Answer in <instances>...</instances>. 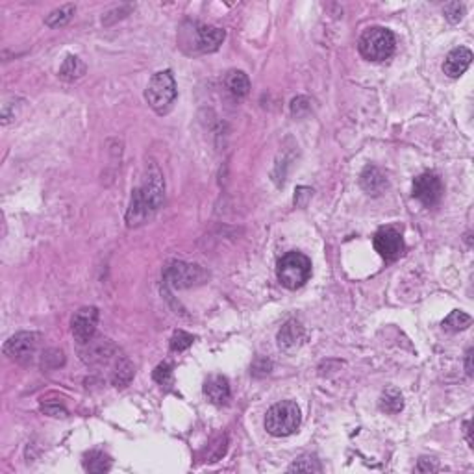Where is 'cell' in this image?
Masks as SVG:
<instances>
[{"instance_id": "9a60e30c", "label": "cell", "mask_w": 474, "mask_h": 474, "mask_svg": "<svg viewBox=\"0 0 474 474\" xmlns=\"http://www.w3.org/2000/svg\"><path fill=\"white\" fill-rule=\"evenodd\" d=\"M359 183H361V188L369 193V195H382L383 191L387 189V178L383 177V172L380 169H376V167H365V170L361 172V177H359Z\"/></svg>"}, {"instance_id": "2e32d148", "label": "cell", "mask_w": 474, "mask_h": 474, "mask_svg": "<svg viewBox=\"0 0 474 474\" xmlns=\"http://www.w3.org/2000/svg\"><path fill=\"white\" fill-rule=\"evenodd\" d=\"M85 347L82 350V359L87 361V363H102V361H108V358L111 356V343L108 339H100V341H87Z\"/></svg>"}, {"instance_id": "9c48e42d", "label": "cell", "mask_w": 474, "mask_h": 474, "mask_svg": "<svg viewBox=\"0 0 474 474\" xmlns=\"http://www.w3.org/2000/svg\"><path fill=\"white\" fill-rule=\"evenodd\" d=\"M374 250L385 262H395L404 252V239L395 228H382L374 234L372 239Z\"/></svg>"}, {"instance_id": "3957f363", "label": "cell", "mask_w": 474, "mask_h": 474, "mask_svg": "<svg viewBox=\"0 0 474 474\" xmlns=\"http://www.w3.org/2000/svg\"><path fill=\"white\" fill-rule=\"evenodd\" d=\"M300 426V409L295 402L286 400L274 404L265 415V430L274 438H287Z\"/></svg>"}, {"instance_id": "7402d4cb", "label": "cell", "mask_w": 474, "mask_h": 474, "mask_svg": "<svg viewBox=\"0 0 474 474\" xmlns=\"http://www.w3.org/2000/svg\"><path fill=\"white\" fill-rule=\"evenodd\" d=\"M471 324H473V317L456 310L444 319L443 328L449 330V332H462V330H467Z\"/></svg>"}, {"instance_id": "cb8c5ba5", "label": "cell", "mask_w": 474, "mask_h": 474, "mask_svg": "<svg viewBox=\"0 0 474 474\" xmlns=\"http://www.w3.org/2000/svg\"><path fill=\"white\" fill-rule=\"evenodd\" d=\"M287 471H289V473H321L322 467L321 463H319V460H315V458L311 456H304L293 463Z\"/></svg>"}, {"instance_id": "6da1fadb", "label": "cell", "mask_w": 474, "mask_h": 474, "mask_svg": "<svg viewBox=\"0 0 474 474\" xmlns=\"http://www.w3.org/2000/svg\"><path fill=\"white\" fill-rule=\"evenodd\" d=\"M163 199V174L158 169V165L150 163V167L146 169L145 178H143V183L137 189H134V193H132V201H130V207L126 212V225L139 226L146 223L161 207Z\"/></svg>"}, {"instance_id": "4316f807", "label": "cell", "mask_w": 474, "mask_h": 474, "mask_svg": "<svg viewBox=\"0 0 474 474\" xmlns=\"http://www.w3.org/2000/svg\"><path fill=\"white\" fill-rule=\"evenodd\" d=\"M154 380L161 385V387H170L172 383V369L169 363H159L154 371Z\"/></svg>"}, {"instance_id": "8fae6325", "label": "cell", "mask_w": 474, "mask_h": 474, "mask_svg": "<svg viewBox=\"0 0 474 474\" xmlns=\"http://www.w3.org/2000/svg\"><path fill=\"white\" fill-rule=\"evenodd\" d=\"M225 30L217 26L195 25V49L199 52H215L225 41Z\"/></svg>"}, {"instance_id": "f546056e", "label": "cell", "mask_w": 474, "mask_h": 474, "mask_svg": "<svg viewBox=\"0 0 474 474\" xmlns=\"http://www.w3.org/2000/svg\"><path fill=\"white\" fill-rule=\"evenodd\" d=\"M465 371L469 376H473V348H469L465 354Z\"/></svg>"}, {"instance_id": "d6986e66", "label": "cell", "mask_w": 474, "mask_h": 474, "mask_svg": "<svg viewBox=\"0 0 474 474\" xmlns=\"http://www.w3.org/2000/svg\"><path fill=\"white\" fill-rule=\"evenodd\" d=\"M84 469L89 473H108L111 469V458L100 450H93L84 458Z\"/></svg>"}, {"instance_id": "4dcf8cb0", "label": "cell", "mask_w": 474, "mask_h": 474, "mask_svg": "<svg viewBox=\"0 0 474 474\" xmlns=\"http://www.w3.org/2000/svg\"><path fill=\"white\" fill-rule=\"evenodd\" d=\"M463 430H465V436H467V443L473 447V436H471V420H465V422H463Z\"/></svg>"}, {"instance_id": "52a82bcc", "label": "cell", "mask_w": 474, "mask_h": 474, "mask_svg": "<svg viewBox=\"0 0 474 474\" xmlns=\"http://www.w3.org/2000/svg\"><path fill=\"white\" fill-rule=\"evenodd\" d=\"M37 345H39V335L34 332H21L4 343V354L19 363H26L36 354Z\"/></svg>"}, {"instance_id": "8992f818", "label": "cell", "mask_w": 474, "mask_h": 474, "mask_svg": "<svg viewBox=\"0 0 474 474\" xmlns=\"http://www.w3.org/2000/svg\"><path fill=\"white\" fill-rule=\"evenodd\" d=\"M163 276L167 280V284L177 289H183V287H193L196 284H202L206 280V273L204 269L193 263L185 262H172L169 263L163 271Z\"/></svg>"}, {"instance_id": "484cf974", "label": "cell", "mask_w": 474, "mask_h": 474, "mask_svg": "<svg viewBox=\"0 0 474 474\" xmlns=\"http://www.w3.org/2000/svg\"><path fill=\"white\" fill-rule=\"evenodd\" d=\"M444 17H447V21L449 23H452V25H458L460 21L463 19V15H465V6L463 4H460V2H449L447 6H444Z\"/></svg>"}, {"instance_id": "603a6c76", "label": "cell", "mask_w": 474, "mask_h": 474, "mask_svg": "<svg viewBox=\"0 0 474 474\" xmlns=\"http://www.w3.org/2000/svg\"><path fill=\"white\" fill-rule=\"evenodd\" d=\"M132 378H134V365L130 363V359L122 358L121 361H117V371L113 374V383L117 387H126Z\"/></svg>"}, {"instance_id": "7c38bea8", "label": "cell", "mask_w": 474, "mask_h": 474, "mask_svg": "<svg viewBox=\"0 0 474 474\" xmlns=\"http://www.w3.org/2000/svg\"><path fill=\"white\" fill-rule=\"evenodd\" d=\"M473 63V52L465 47H458L449 52L443 63V71L449 78H460Z\"/></svg>"}, {"instance_id": "5b68a950", "label": "cell", "mask_w": 474, "mask_h": 474, "mask_svg": "<svg viewBox=\"0 0 474 474\" xmlns=\"http://www.w3.org/2000/svg\"><path fill=\"white\" fill-rule=\"evenodd\" d=\"M280 284L287 289H300L311 276L310 258L300 252H287L276 265Z\"/></svg>"}, {"instance_id": "ac0fdd59", "label": "cell", "mask_w": 474, "mask_h": 474, "mask_svg": "<svg viewBox=\"0 0 474 474\" xmlns=\"http://www.w3.org/2000/svg\"><path fill=\"white\" fill-rule=\"evenodd\" d=\"M85 74V63L78 56H67L63 65L60 67V78L65 82H74Z\"/></svg>"}, {"instance_id": "4fadbf2b", "label": "cell", "mask_w": 474, "mask_h": 474, "mask_svg": "<svg viewBox=\"0 0 474 474\" xmlns=\"http://www.w3.org/2000/svg\"><path fill=\"white\" fill-rule=\"evenodd\" d=\"M204 395L215 406H223V404L230 400V383H228V380L225 376L213 374L204 383Z\"/></svg>"}, {"instance_id": "ba28073f", "label": "cell", "mask_w": 474, "mask_h": 474, "mask_svg": "<svg viewBox=\"0 0 474 474\" xmlns=\"http://www.w3.org/2000/svg\"><path fill=\"white\" fill-rule=\"evenodd\" d=\"M441 196H443V182L436 172H425L414 180V199H417L426 207L439 204Z\"/></svg>"}, {"instance_id": "5bb4252c", "label": "cell", "mask_w": 474, "mask_h": 474, "mask_svg": "<svg viewBox=\"0 0 474 474\" xmlns=\"http://www.w3.org/2000/svg\"><path fill=\"white\" fill-rule=\"evenodd\" d=\"M306 339V332L302 328V324L297 321H287L282 330L278 332V345L284 350H295L298 348Z\"/></svg>"}, {"instance_id": "44dd1931", "label": "cell", "mask_w": 474, "mask_h": 474, "mask_svg": "<svg viewBox=\"0 0 474 474\" xmlns=\"http://www.w3.org/2000/svg\"><path fill=\"white\" fill-rule=\"evenodd\" d=\"M74 12H76V6H74V4H65V6L58 8V10H54L50 15H47L45 25L50 26V28H60V26L67 25L69 21L73 19Z\"/></svg>"}, {"instance_id": "ffe728a7", "label": "cell", "mask_w": 474, "mask_h": 474, "mask_svg": "<svg viewBox=\"0 0 474 474\" xmlns=\"http://www.w3.org/2000/svg\"><path fill=\"white\" fill-rule=\"evenodd\" d=\"M402 407H404V398H402L400 391L395 390V387H390L387 391H383V395L380 396V409L382 411L395 415L398 411H402Z\"/></svg>"}, {"instance_id": "83f0119b", "label": "cell", "mask_w": 474, "mask_h": 474, "mask_svg": "<svg viewBox=\"0 0 474 474\" xmlns=\"http://www.w3.org/2000/svg\"><path fill=\"white\" fill-rule=\"evenodd\" d=\"M311 193H313V191H311L310 188H298L297 195H295V204L300 207H304L306 204H308V201L311 199Z\"/></svg>"}, {"instance_id": "277c9868", "label": "cell", "mask_w": 474, "mask_h": 474, "mask_svg": "<svg viewBox=\"0 0 474 474\" xmlns=\"http://www.w3.org/2000/svg\"><path fill=\"white\" fill-rule=\"evenodd\" d=\"M177 82L170 71H159L150 78L148 85H146L145 98L146 102L150 104L156 113L163 115L170 110V106L177 98Z\"/></svg>"}, {"instance_id": "30bf717a", "label": "cell", "mask_w": 474, "mask_h": 474, "mask_svg": "<svg viewBox=\"0 0 474 474\" xmlns=\"http://www.w3.org/2000/svg\"><path fill=\"white\" fill-rule=\"evenodd\" d=\"M73 335L80 345H85L87 341L93 339V335L97 332L98 324V310L93 306L82 308L74 313L73 317Z\"/></svg>"}, {"instance_id": "d4e9b609", "label": "cell", "mask_w": 474, "mask_h": 474, "mask_svg": "<svg viewBox=\"0 0 474 474\" xmlns=\"http://www.w3.org/2000/svg\"><path fill=\"white\" fill-rule=\"evenodd\" d=\"M193 335L188 334V332H182V330H178L177 334L170 337V350L172 352H183V350H188L191 345H193Z\"/></svg>"}, {"instance_id": "e0dca14e", "label": "cell", "mask_w": 474, "mask_h": 474, "mask_svg": "<svg viewBox=\"0 0 474 474\" xmlns=\"http://www.w3.org/2000/svg\"><path fill=\"white\" fill-rule=\"evenodd\" d=\"M225 84L228 87V91L237 98L247 97L250 91V80L243 71H230V73L226 74Z\"/></svg>"}, {"instance_id": "7a4b0ae2", "label": "cell", "mask_w": 474, "mask_h": 474, "mask_svg": "<svg viewBox=\"0 0 474 474\" xmlns=\"http://www.w3.org/2000/svg\"><path fill=\"white\" fill-rule=\"evenodd\" d=\"M396 41L393 32L382 26H372L359 37V52L365 60L385 61L395 52Z\"/></svg>"}, {"instance_id": "f1b7e54d", "label": "cell", "mask_w": 474, "mask_h": 474, "mask_svg": "<svg viewBox=\"0 0 474 474\" xmlns=\"http://www.w3.org/2000/svg\"><path fill=\"white\" fill-rule=\"evenodd\" d=\"M439 469V465L433 460H428V458H422L419 462V465H417V471L419 473H436Z\"/></svg>"}]
</instances>
